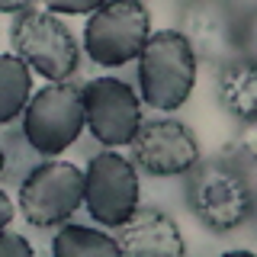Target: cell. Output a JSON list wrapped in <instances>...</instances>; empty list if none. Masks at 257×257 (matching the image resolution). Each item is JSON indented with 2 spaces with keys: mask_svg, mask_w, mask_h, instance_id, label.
Instances as JSON below:
<instances>
[{
  "mask_svg": "<svg viewBox=\"0 0 257 257\" xmlns=\"http://www.w3.org/2000/svg\"><path fill=\"white\" fill-rule=\"evenodd\" d=\"M139 167L132 158L103 148L84 171V209L103 228H119L139 209Z\"/></svg>",
  "mask_w": 257,
  "mask_h": 257,
  "instance_id": "52a82bcc",
  "label": "cell"
},
{
  "mask_svg": "<svg viewBox=\"0 0 257 257\" xmlns=\"http://www.w3.org/2000/svg\"><path fill=\"white\" fill-rule=\"evenodd\" d=\"M151 39V13L142 0H106L84 26V52L100 68H122Z\"/></svg>",
  "mask_w": 257,
  "mask_h": 257,
  "instance_id": "277c9868",
  "label": "cell"
},
{
  "mask_svg": "<svg viewBox=\"0 0 257 257\" xmlns=\"http://www.w3.org/2000/svg\"><path fill=\"white\" fill-rule=\"evenodd\" d=\"M116 231L119 251L135 254V257H183V238L177 222L161 209H135Z\"/></svg>",
  "mask_w": 257,
  "mask_h": 257,
  "instance_id": "8fae6325",
  "label": "cell"
},
{
  "mask_svg": "<svg viewBox=\"0 0 257 257\" xmlns=\"http://www.w3.org/2000/svg\"><path fill=\"white\" fill-rule=\"evenodd\" d=\"M13 55H20L36 74L48 80H68L80 64V48L71 29L52 10H23L10 26Z\"/></svg>",
  "mask_w": 257,
  "mask_h": 257,
  "instance_id": "5b68a950",
  "label": "cell"
},
{
  "mask_svg": "<svg viewBox=\"0 0 257 257\" xmlns=\"http://www.w3.org/2000/svg\"><path fill=\"white\" fill-rule=\"evenodd\" d=\"M32 4H36V0H0V13H23V10H29Z\"/></svg>",
  "mask_w": 257,
  "mask_h": 257,
  "instance_id": "ffe728a7",
  "label": "cell"
},
{
  "mask_svg": "<svg viewBox=\"0 0 257 257\" xmlns=\"http://www.w3.org/2000/svg\"><path fill=\"white\" fill-rule=\"evenodd\" d=\"M215 100L231 119L257 122V58L254 55H238V58L219 64Z\"/></svg>",
  "mask_w": 257,
  "mask_h": 257,
  "instance_id": "7c38bea8",
  "label": "cell"
},
{
  "mask_svg": "<svg viewBox=\"0 0 257 257\" xmlns=\"http://www.w3.org/2000/svg\"><path fill=\"white\" fill-rule=\"evenodd\" d=\"M32 96V68L20 55H0V125L23 116Z\"/></svg>",
  "mask_w": 257,
  "mask_h": 257,
  "instance_id": "4fadbf2b",
  "label": "cell"
},
{
  "mask_svg": "<svg viewBox=\"0 0 257 257\" xmlns=\"http://www.w3.org/2000/svg\"><path fill=\"white\" fill-rule=\"evenodd\" d=\"M177 29L196 58L215 68L241 55V23L231 0H183Z\"/></svg>",
  "mask_w": 257,
  "mask_h": 257,
  "instance_id": "9c48e42d",
  "label": "cell"
},
{
  "mask_svg": "<svg viewBox=\"0 0 257 257\" xmlns=\"http://www.w3.org/2000/svg\"><path fill=\"white\" fill-rule=\"evenodd\" d=\"M0 148H4V174H0V180H7V183H23L26 174L42 158L23 135V128H10V132L0 135Z\"/></svg>",
  "mask_w": 257,
  "mask_h": 257,
  "instance_id": "9a60e30c",
  "label": "cell"
},
{
  "mask_svg": "<svg viewBox=\"0 0 257 257\" xmlns=\"http://www.w3.org/2000/svg\"><path fill=\"white\" fill-rule=\"evenodd\" d=\"M84 122L103 148L132 145L142 125V96L119 77H93L80 87Z\"/></svg>",
  "mask_w": 257,
  "mask_h": 257,
  "instance_id": "ba28073f",
  "label": "cell"
},
{
  "mask_svg": "<svg viewBox=\"0 0 257 257\" xmlns=\"http://www.w3.org/2000/svg\"><path fill=\"white\" fill-rule=\"evenodd\" d=\"M187 206L212 235H228L251 222L254 180L225 155L199 158L187 171Z\"/></svg>",
  "mask_w": 257,
  "mask_h": 257,
  "instance_id": "6da1fadb",
  "label": "cell"
},
{
  "mask_svg": "<svg viewBox=\"0 0 257 257\" xmlns=\"http://www.w3.org/2000/svg\"><path fill=\"white\" fill-rule=\"evenodd\" d=\"M52 254L84 257V254H122V251H119V241L106 231H96L90 225H77V222H64L52 241Z\"/></svg>",
  "mask_w": 257,
  "mask_h": 257,
  "instance_id": "5bb4252c",
  "label": "cell"
},
{
  "mask_svg": "<svg viewBox=\"0 0 257 257\" xmlns=\"http://www.w3.org/2000/svg\"><path fill=\"white\" fill-rule=\"evenodd\" d=\"M39 4H45V10L52 13H93L100 10L106 0H39Z\"/></svg>",
  "mask_w": 257,
  "mask_h": 257,
  "instance_id": "e0dca14e",
  "label": "cell"
},
{
  "mask_svg": "<svg viewBox=\"0 0 257 257\" xmlns=\"http://www.w3.org/2000/svg\"><path fill=\"white\" fill-rule=\"evenodd\" d=\"M251 222H254V228H257V183H254V206H251Z\"/></svg>",
  "mask_w": 257,
  "mask_h": 257,
  "instance_id": "44dd1931",
  "label": "cell"
},
{
  "mask_svg": "<svg viewBox=\"0 0 257 257\" xmlns=\"http://www.w3.org/2000/svg\"><path fill=\"white\" fill-rule=\"evenodd\" d=\"M10 222H13V203H10V196L0 190V231H4Z\"/></svg>",
  "mask_w": 257,
  "mask_h": 257,
  "instance_id": "d6986e66",
  "label": "cell"
},
{
  "mask_svg": "<svg viewBox=\"0 0 257 257\" xmlns=\"http://www.w3.org/2000/svg\"><path fill=\"white\" fill-rule=\"evenodd\" d=\"M23 135L42 158H55L68 151L87 128L84 122V96L68 80H48L39 93L29 96L23 109Z\"/></svg>",
  "mask_w": 257,
  "mask_h": 257,
  "instance_id": "3957f363",
  "label": "cell"
},
{
  "mask_svg": "<svg viewBox=\"0 0 257 257\" xmlns=\"http://www.w3.org/2000/svg\"><path fill=\"white\" fill-rule=\"evenodd\" d=\"M222 155L228 161H235L241 171L257 183V122H241V128L231 135V142L225 145Z\"/></svg>",
  "mask_w": 257,
  "mask_h": 257,
  "instance_id": "2e32d148",
  "label": "cell"
},
{
  "mask_svg": "<svg viewBox=\"0 0 257 257\" xmlns=\"http://www.w3.org/2000/svg\"><path fill=\"white\" fill-rule=\"evenodd\" d=\"M32 254V244L23 235L16 231H0V257H29Z\"/></svg>",
  "mask_w": 257,
  "mask_h": 257,
  "instance_id": "ac0fdd59",
  "label": "cell"
},
{
  "mask_svg": "<svg viewBox=\"0 0 257 257\" xmlns=\"http://www.w3.org/2000/svg\"><path fill=\"white\" fill-rule=\"evenodd\" d=\"M199 58L190 42L180 36V29H161L151 32L139 55V90L142 103L151 109L174 112L190 100L196 84Z\"/></svg>",
  "mask_w": 257,
  "mask_h": 257,
  "instance_id": "7a4b0ae2",
  "label": "cell"
},
{
  "mask_svg": "<svg viewBox=\"0 0 257 257\" xmlns=\"http://www.w3.org/2000/svg\"><path fill=\"white\" fill-rule=\"evenodd\" d=\"M0 174H4V148H0Z\"/></svg>",
  "mask_w": 257,
  "mask_h": 257,
  "instance_id": "7402d4cb",
  "label": "cell"
},
{
  "mask_svg": "<svg viewBox=\"0 0 257 257\" xmlns=\"http://www.w3.org/2000/svg\"><path fill=\"white\" fill-rule=\"evenodd\" d=\"M84 206V171L45 158L20 183V212L36 228H58Z\"/></svg>",
  "mask_w": 257,
  "mask_h": 257,
  "instance_id": "8992f818",
  "label": "cell"
},
{
  "mask_svg": "<svg viewBox=\"0 0 257 257\" xmlns=\"http://www.w3.org/2000/svg\"><path fill=\"white\" fill-rule=\"evenodd\" d=\"M128 148L135 167L151 177H180L203 158L196 135L177 119H142Z\"/></svg>",
  "mask_w": 257,
  "mask_h": 257,
  "instance_id": "30bf717a",
  "label": "cell"
}]
</instances>
